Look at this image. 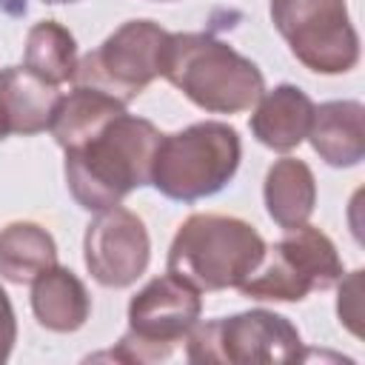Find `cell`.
<instances>
[{"label":"cell","instance_id":"cell-1","mask_svg":"<svg viewBox=\"0 0 365 365\" xmlns=\"http://www.w3.org/2000/svg\"><path fill=\"white\" fill-rule=\"evenodd\" d=\"M160 128L151 120L123 111L100 134L66 148V185L86 211L120 205L134 188L151 185V163L160 145Z\"/></svg>","mask_w":365,"mask_h":365},{"label":"cell","instance_id":"cell-2","mask_svg":"<svg viewBox=\"0 0 365 365\" xmlns=\"http://www.w3.org/2000/svg\"><path fill=\"white\" fill-rule=\"evenodd\" d=\"M163 77L211 114L248 111L265 91L257 63L205 31H171Z\"/></svg>","mask_w":365,"mask_h":365},{"label":"cell","instance_id":"cell-3","mask_svg":"<svg viewBox=\"0 0 365 365\" xmlns=\"http://www.w3.org/2000/svg\"><path fill=\"white\" fill-rule=\"evenodd\" d=\"M259 231L225 214H191L174 234L165 271L202 291L240 288L265 254Z\"/></svg>","mask_w":365,"mask_h":365},{"label":"cell","instance_id":"cell-4","mask_svg":"<svg viewBox=\"0 0 365 365\" xmlns=\"http://www.w3.org/2000/svg\"><path fill=\"white\" fill-rule=\"evenodd\" d=\"M242 145L234 125L220 120L191 123L163 134L151 163V185L174 202H197L222 191L240 168Z\"/></svg>","mask_w":365,"mask_h":365},{"label":"cell","instance_id":"cell-5","mask_svg":"<svg viewBox=\"0 0 365 365\" xmlns=\"http://www.w3.org/2000/svg\"><path fill=\"white\" fill-rule=\"evenodd\" d=\"M202 297L197 288L174 274L148 279L128 302V331L120 336L117 348L100 356L120 362H163L168 359L200 322Z\"/></svg>","mask_w":365,"mask_h":365},{"label":"cell","instance_id":"cell-6","mask_svg":"<svg viewBox=\"0 0 365 365\" xmlns=\"http://www.w3.org/2000/svg\"><path fill=\"white\" fill-rule=\"evenodd\" d=\"M342 259L336 245L319 228L302 222L265 245L259 265L237 288L248 299L299 302L314 291H328L342 279Z\"/></svg>","mask_w":365,"mask_h":365},{"label":"cell","instance_id":"cell-7","mask_svg":"<svg viewBox=\"0 0 365 365\" xmlns=\"http://www.w3.org/2000/svg\"><path fill=\"white\" fill-rule=\"evenodd\" d=\"M188 362H297L302 336L297 325L274 311L251 308L231 317L197 322L185 336Z\"/></svg>","mask_w":365,"mask_h":365},{"label":"cell","instance_id":"cell-8","mask_svg":"<svg viewBox=\"0 0 365 365\" xmlns=\"http://www.w3.org/2000/svg\"><path fill=\"white\" fill-rule=\"evenodd\" d=\"M168 37L171 31L154 20H128L77 60L71 83L106 91L128 106L145 86L163 77Z\"/></svg>","mask_w":365,"mask_h":365},{"label":"cell","instance_id":"cell-9","mask_svg":"<svg viewBox=\"0 0 365 365\" xmlns=\"http://www.w3.org/2000/svg\"><path fill=\"white\" fill-rule=\"evenodd\" d=\"M271 23L317 74H345L359 63V34L345 0H271Z\"/></svg>","mask_w":365,"mask_h":365},{"label":"cell","instance_id":"cell-10","mask_svg":"<svg viewBox=\"0 0 365 365\" xmlns=\"http://www.w3.org/2000/svg\"><path fill=\"white\" fill-rule=\"evenodd\" d=\"M83 257L88 274L103 288L134 285L145 274L151 259V240L145 222L123 205L97 211V217L86 225Z\"/></svg>","mask_w":365,"mask_h":365},{"label":"cell","instance_id":"cell-11","mask_svg":"<svg viewBox=\"0 0 365 365\" xmlns=\"http://www.w3.org/2000/svg\"><path fill=\"white\" fill-rule=\"evenodd\" d=\"M54 83L29 71L26 66L0 68V125L6 134H40L51 125L60 106Z\"/></svg>","mask_w":365,"mask_h":365},{"label":"cell","instance_id":"cell-12","mask_svg":"<svg viewBox=\"0 0 365 365\" xmlns=\"http://www.w3.org/2000/svg\"><path fill=\"white\" fill-rule=\"evenodd\" d=\"M314 100L294 83H279L271 91H262L254 103L251 134L271 151L288 154L294 151L311 128Z\"/></svg>","mask_w":365,"mask_h":365},{"label":"cell","instance_id":"cell-13","mask_svg":"<svg viewBox=\"0 0 365 365\" xmlns=\"http://www.w3.org/2000/svg\"><path fill=\"white\" fill-rule=\"evenodd\" d=\"M311 148L331 168H354L365 160V106L359 100H328L314 106Z\"/></svg>","mask_w":365,"mask_h":365},{"label":"cell","instance_id":"cell-14","mask_svg":"<svg viewBox=\"0 0 365 365\" xmlns=\"http://www.w3.org/2000/svg\"><path fill=\"white\" fill-rule=\"evenodd\" d=\"M31 311L46 331L74 334L91 314V297L71 268L51 265L31 279Z\"/></svg>","mask_w":365,"mask_h":365},{"label":"cell","instance_id":"cell-15","mask_svg":"<svg viewBox=\"0 0 365 365\" xmlns=\"http://www.w3.org/2000/svg\"><path fill=\"white\" fill-rule=\"evenodd\" d=\"M262 197H265L268 217L279 228H297L311 220L314 205H317L314 171L297 157L277 160L265 174Z\"/></svg>","mask_w":365,"mask_h":365},{"label":"cell","instance_id":"cell-16","mask_svg":"<svg viewBox=\"0 0 365 365\" xmlns=\"http://www.w3.org/2000/svg\"><path fill=\"white\" fill-rule=\"evenodd\" d=\"M123 111H125V103H120L117 97L88 88V86H74L66 97H60V106L51 117L48 131H51L54 143L66 151V148H74V145L86 143L88 137L100 134Z\"/></svg>","mask_w":365,"mask_h":365},{"label":"cell","instance_id":"cell-17","mask_svg":"<svg viewBox=\"0 0 365 365\" xmlns=\"http://www.w3.org/2000/svg\"><path fill=\"white\" fill-rule=\"evenodd\" d=\"M51 265H57V242L43 225L17 220L0 228V277L6 282L26 285Z\"/></svg>","mask_w":365,"mask_h":365},{"label":"cell","instance_id":"cell-18","mask_svg":"<svg viewBox=\"0 0 365 365\" xmlns=\"http://www.w3.org/2000/svg\"><path fill=\"white\" fill-rule=\"evenodd\" d=\"M77 60V40L63 23L40 20L29 29L23 48V66L29 71L40 74L54 86H63L74 80Z\"/></svg>","mask_w":365,"mask_h":365},{"label":"cell","instance_id":"cell-19","mask_svg":"<svg viewBox=\"0 0 365 365\" xmlns=\"http://www.w3.org/2000/svg\"><path fill=\"white\" fill-rule=\"evenodd\" d=\"M359 285H362V271H351V277L339 279V299H336V314L339 322H345V328L351 334L359 336Z\"/></svg>","mask_w":365,"mask_h":365},{"label":"cell","instance_id":"cell-20","mask_svg":"<svg viewBox=\"0 0 365 365\" xmlns=\"http://www.w3.org/2000/svg\"><path fill=\"white\" fill-rule=\"evenodd\" d=\"M14 342H17V317H14V308H11L9 294L0 285V365L11 356Z\"/></svg>","mask_w":365,"mask_h":365},{"label":"cell","instance_id":"cell-21","mask_svg":"<svg viewBox=\"0 0 365 365\" xmlns=\"http://www.w3.org/2000/svg\"><path fill=\"white\" fill-rule=\"evenodd\" d=\"M43 3H48V6H57V3H74V0H43Z\"/></svg>","mask_w":365,"mask_h":365},{"label":"cell","instance_id":"cell-22","mask_svg":"<svg viewBox=\"0 0 365 365\" xmlns=\"http://www.w3.org/2000/svg\"><path fill=\"white\" fill-rule=\"evenodd\" d=\"M6 137H9V134H6V131H3V125H0V140H6Z\"/></svg>","mask_w":365,"mask_h":365},{"label":"cell","instance_id":"cell-23","mask_svg":"<svg viewBox=\"0 0 365 365\" xmlns=\"http://www.w3.org/2000/svg\"><path fill=\"white\" fill-rule=\"evenodd\" d=\"M157 3H168V0H157Z\"/></svg>","mask_w":365,"mask_h":365}]
</instances>
